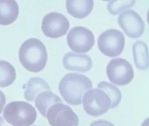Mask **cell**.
Wrapping results in <instances>:
<instances>
[{"instance_id": "6da1fadb", "label": "cell", "mask_w": 149, "mask_h": 126, "mask_svg": "<svg viewBox=\"0 0 149 126\" xmlns=\"http://www.w3.org/2000/svg\"><path fill=\"white\" fill-rule=\"evenodd\" d=\"M19 60L24 68L29 72H41L46 67L48 60L46 46L36 38L27 39L19 49Z\"/></svg>"}, {"instance_id": "7a4b0ae2", "label": "cell", "mask_w": 149, "mask_h": 126, "mask_svg": "<svg viewBox=\"0 0 149 126\" xmlns=\"http://www.w3.org/2000/svg\"><path fill=\"white\" fill-rule=\"evenodd\" d=\"M91 79L80 74L69 73L62 77L59 84V91L65 102L72 105L82 103L84 95L91 89Z\"/></svg>"}, {"instance_id": "3957f363", "label": "cell", "mask_w": 149, "mask_h": 126, "mask_svg": "<svg viewBox=\"0 0 149 126\" xmlns=\"http://www.w3.org/2000/svg\"><path fill=\"white\" fill-rule=\"evenodd\" d=\"M36 109L23 101L10 102L4 109V118L13 126H30L36 118Z\"/></svg>"}, {"instance_id": "277c9868", "label": "cell", "mask_w": 149, "mask_h": 126, "mask_svg": "<svg viewBox=\"0 0 149 126\" xmlns=\"http://www.w3.org/2000/svg\"><path fill=\"white\" fill-rule=\"evenodd\" d=\"M85 111L92 116H99L107 113L111 109L110 98L100 88L90 89L83 97Z\"/></svg>"}, {"instance_id": "5b68a950", "label": "cell", "mask_w": 149, "mask_h": 126, "mask_svg": "<svg viewBox=\"0 0 149 126\" xmlns=\"http://www.w3.org/2000/svg\"><path fill=\"white\" fill-rule=\"evenodd\" d=\"M125 43L124 34L120 31L110 29L104 31L99 37L97 46L104 55L112 58L119 56L123 53Z\"/></svg>"}, {"instance_id": "8992f818", "label": "cell", "mask_w": 149, "mask_h": 126, "mask_svg": "<svg viewBox=\"0 0 149 126\" xmlns=\"http://www.w3.org/2000/svg\"><path fill=\"white\" fill-rule=\"evenodd\" d=\"M107 74L111 82L117 86L127 85L134 78L132 65L123 58H116L109 62Z\"/></svg>"}, {"instance_id": "52a82bcc", "label": "cell", "mask_w": 149, "mask_h": 126, "mask_svg": "<svg viewBox=\"0 0 149 126\" xmlns=\"http://www.w3.org/2000/svg\"><path fill=\"white\" fill-rule=\"evenodd\" d=\"M51 126H79V117L70 107L62 102L48 109L46 117Z\"/></svg>"}, {"instance_id": "ba28073f", "label": "cell", "mask_w": 149, "mask_h": 126, "mask_svg": "<svg viewBox=\"0 0 149 126\" xmlns=\"http://www.w3.org/2000/svg\"><path fill=\"white\" fill-rule=\"evenodd\" d=\"M69 48L74 52L87 53L95 44L94 34L84 27H74L69 32L67 38Z\"/></svg>"}, {"instance_id": "9c48e42d", "label": "cell", "mask_w": 149, "mask_h": 126, "mask_svg": "<svg viewBox=\"0 0 149 126\" xmlns=\"http://www.w3.org/2000/svg\"><path fill=\"white\" fill-rule=\"evenodd\" d=\"M69 26L68 19L65 15L58 12H52L43 18L41 30L46 37L57 39L65 35Z\"/></svg>"}, {"instance_id": "30bf717a", "label": "cell", "mask_w": 149, "mask_h": 126, "mask_svg": "<svg viewBox=\"0 0 149 126\" xmlns=\"http://www.w3.org/2000/svg\"><path fill=\"white\" fill-rule=\"evenodd\" d=\"M118 22L127 37L136 39L144 32V22L140 15L133 10H127L119 15Z\"/></svg>"}, {"instance_id": "8fae6325", "label": "cell", "mask_w": 149, "mask_h": 126, "mask_svg": "<svg viewBox=\"0 0 149 126\" xmlns=\"http://www.w3.org/2000/svg\"><path fill=\"white\" fill-rule=\"evenodd\" d=\"M62 62L66 70L84 73L88 72L92 67L91 57L81 53H67L63 57Z\"/></svg>"}, {"instance_id": "7c38bea8", "label": "cell", "mask_w": 149, "mask_h": 126, "mask_svg": "<svg viewBox=\"0 0 149 126\" xmlns=\"http://www.w3.org/2000/svg\"><path fill=\"white\" fill-rule=\"evenodd\" d=\"M67 12L74 18L82 19L87 17L94 7L93 0H67Z\"/></svg>"}, {"instance_id": "4fadbf2b", "label": "cell", "mask_w": 149, "mask_h": 126, "mask_svg": "<svg viewBox=\"0 0 149 126\" xmlns=\"http://www.w3.org/2000/svg\"><path fill=\"white\" fill-rule=\"evenodd\" d=\"M19 15V6L14 0H0V25L14 22Z\"/></svg>"}, {"instance_id": "5bb4252c", "label": "cell", "mask_w": 149, "mask_h": 126, "mask_svg": "<svg viewBox=\"0 0 149 126\" xmlns=\"http://www.w3.org/2000/svg\"><path fill=\"white\" fill-rule=\"evenodd\" d=\"M47 90H51V88L44 79L40 77H33L29 79L26 85L24 97L27 101L32 102L39 93Z\"/></svg>"}, {"instance_id": "9a60e30c", "label": "cell", "mask_w": 149, "mask_h": 126, "mask_svg": "<svg viewBox=\"0 0 149 126\" xmlns=\"http://www.w3.org/2000/svg\"><path fill=\"white\" fill-rule=\"evenodd\" d=\"M35 106L43 116L46 117L48 109L57 103L62 102L60 97L51 92V90L41 92L36 96Z\"/></svg>"}, {"instance_id": "2e32d148", "label": "cell", "mask_w": 149, "mask_h": 126, "mask_svg": "<svg viewBox=\"0 0 149 126\" xmlns=\"http://www.w3.org/2000/svg\"><path fill=\"white\" fill-rule=\"evenodd\" d=\"M135 66L140 70H145L148 67V47L142 41H136L132 47Z\"/></svg>"}, {"instance_id": "e0dca14e", "label": "cell", "mask_w": 149, "mask_h": 126, "mask_svg": "<svg viewBox=\"0 0 149 126\" xmlns=\"http://www.w3.org/2000/svg\"><path fill=\"white\" fill-rule=\"evenodd\" d=\"M16 79L14 67L7 61L0 60V87L6 88L11 86Z\"/></svg>"}, {"instance_id": "ac0fdd59", "label": "cell", "mask_w": 149, "mask_h": 126, "mask_svg": "<svg viewBox=\"0 0 149 126\" xmlns=\"http://www.w3.org/2000/svg\"><path fill=\"white\" fill-rule=\"evenodd\" d=\"M97 87L98 88L102 90L110 98L111 102V109L115 108L120 104L122 95H121L120 90L117 87L105 81L100 83L97 85Z\"/></svg>"}, {"instance_id": "d6986e66", "label": "cell", "mask_w": 149, "mask_h": 126, "mask_svg": "<svg viewBox=\"0 0 149 126\" xmlns=\"http://www.w3.org/2000/svg\"><path fill=\"white\" fill-rule=\"evenodd\" d=\"M135 1H111L107 5V9L112 15H116L125 8H129L134 4Z\"/></svg>"}, {"instance_id": "ffe728a7", "label": "cell", "mask_w": 149, "mask_h": 126, "mask_svg": "<svg viewBox=\"0 0 149 126\" xmlns=\"http://www.w3.org/2000/svg\"><path fill=\"white\" fill-rule=\"evenodd\" d=\"M90 126H114L111 122L106 120H99L93 122Z\"/></svg>"}, {"instance_id": "44dd1931", "label": "cell", "mask_w": 149, "mask_h": 126, "mask_svg": "<svg viewBox=\"0 0 149 126\" xmlns=\"http://www.w3.org/2000/svg\"><path fill=\"white\" fill-rule=\"evenodd\" d=\"M6 97H5V95L2 91L0 90V114L2 112L3 109H4V107L5 106V104H6Z\"/></svg>"}, {"instance_id": "7402d4cb", "label": "cell", "mask_w": 149, "mask_h": 126, "mask_svg": "<svg viewBox=\"0 0 149 126\" xmlns=\"http://www.w3.org/2000/svg\"><path fill=\"white\" fill-rule=\"evenodd\" d=\"M0 126H13L11 124H9L8 123L6 122V120H5L3 116L0 117Z\"/></svg>"}]
</instances>
